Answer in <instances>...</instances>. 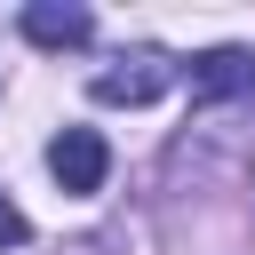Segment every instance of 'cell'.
<instances>
[{
    "label": "cell",
    "mask_w": 255,
    "mask_h": 255,
    "mask_svg": "<svg viewBox=\"0 0 255 255\" xmlns=\"http://www.w3.org/2000/svg\"><path fill=\"white\" fill-rule=\"evenodd\" d=\"M48 175L88 199V191H104V175H112V143H104L96 128H64V135L48 143Z\"/></svg>",
    "instance_id": "6da1fadb"
},
{
    "label": "cell",
    "mask_w": 255,
    "mask_h": 255,
    "mask_svg": "<svg viewBox=\"0 0 255 255\" xmlns=\"http://www.w3.org/2000/svg\"><path fill=\"white\" fill-rule=\"evenodd\" d=\"M167 80H175V64L159 48H135V56H120V64L96 72V104H151Z\"/></svg>",
    "instance_id": "7a4b0ae2"
},
{
    "label": "cell",
    "mask_w": 255,
    "mask_h": 255,
    "mask_svg": "<svg viewBox=\"0 0 255 255\" xmlns=\"http://www.w3.org/2000/svg\"><path fill=\"white\" fill-rule=\"evenodd\" d=\"M24 40L32 48H88L96 40V16L72 8V0H32L24 8Z\"/></svg>",
    "instance_id": "3957f363"
},
{
    "label": "cell",
    "mask_w": 255,
    "mask_h": 255,
    "mask_svg": "<svg viewBox=\"0 0 255 255\" xmlns=\"http://www.w3.org/2000/svg\"><path fill=\"white\" fill-rule=\"evenodd\" d=\"M191 96H199V104H223V96H247V104H255V56H247V48L199 56V64H191Z\"/></svg>",
    "instance_id": "277c9868"
},
{
    "label": "cell",
    "mask_w": 255,
    "mask_h": 255,
    "mask_svg": "<svg viewBox=\"0 0 255 255\" xmlns=\"http://www.w3.org/2000/svg\"><path fill=\"white\" fill-rule=\"evenodd\" d=\"M24 239H32V223H24V207L0 191V247H24Z\"/></svg>",
    "instance_id": "5b68a950"
}]
</instances>
